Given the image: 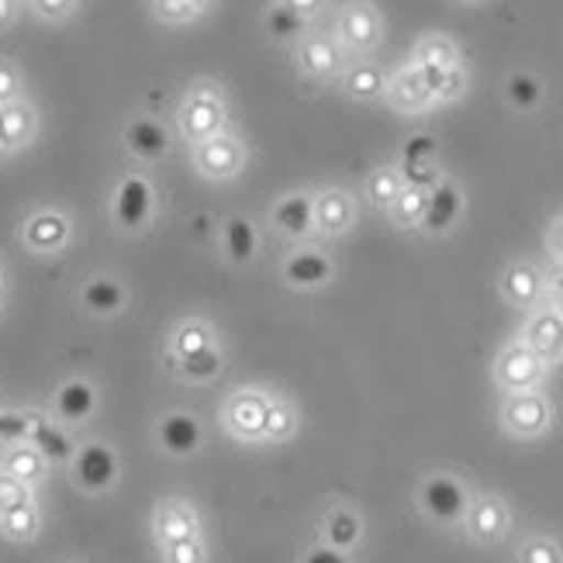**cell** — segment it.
<instances>
[{
  "label": "cell",
  "instance_id": "1",
  "mask_svg": "<svg viewBox=\"0 0 563 563\" xmlns=\"http://www.w3.org/2000/svg\"><path fill=\"white\" fill-rule=\"evenodd\" d=\"M229 125V104H225V93L218 84L211 80H198L190 84L180 97V108H177V129L184 135V142L190 145H201L211 135L225 132Z\"/></svg>",
  "mask_w": 563,
  "mask_h": 563
},
{
  "label": "cell",
  "instance_id": "2",
  "mask_svg": "<svg viewBox=\"0 0 563 563\" xmlns=\"http://www.w3.org/2000/svg\"><path fill=\"white\" fill-rule=\"evenodd\" d=\"M246 166V142L232 132H218L208 142L194 145V169L214 184L235 180Z\"/></svg>",
  "mask_w": 563,
  "mask_h": 563
},
{
  "label": "cell",
  "instance_id": "3",
  "mask_svg": "<svg viewBox=\"0 0 563 563\" xmlns=\"http://www.w3.org/2000/svg\"><path fill=\"white\" fill-rule=\"evenodd\" d=\"M547 377V363L536 356L522 339L508 342V346L495 356V384L505 395H522V390H536Z\"/></svg>",
  "mask_w": 563,
  "mask_h": 563
},
{
  "label": "cell",
  "instance_id": "4",
  "mask_svg": "<svg viewBox=\"0 0 563 563\" xmlns=\"http://www.w3.org/2000/svg\"><path fill=\"white\" fill-rule=\"evenodd\" d=\"M111 214H114V225L121 232H145L153 225V214H156V190L153 184L132 174L118 184L114 198H111Z\"/></svg>",
  "mask_w": 563,
  "mask_h": 563
},
{
  "label": "cell",
  "instance_id": "5",
  "mask_svg": "<svg viewBox=\"0 0 563 563\" xmlns=\"http://www.w3.org/2000/svg\"><path fill=\"white\" fill-rule=\"evenodd\" d=\"M419 505L432 522L456 526V522H463V516H467L471 495L453 474H429L419 487Z\"/></svg>",
  "mask_w": 563,
  "mask_h": 563
},
{
  "label": "cell",
  "instance_id": "6",
  "mask_svg": "<svg viewBox=\"0 0 563 563\" xmlns=\"http://www.w3.org/2000/svg\"><path fill=\"white\" fill-rule=\"evenodd\" d=\"M266 401L271 395L256 387H239L222 405V426L232 439L242 443H260L263 439V422H266Z\"/></svg>",
  "mask_w": 563,
  "mask_h": 563
},
{
  "label": "cell",
  "instance_id": "7",
  "mask_svg": "<svg viewBox=\"0 0 563 563\" xmlns=\"http://www.w3.org/2000/svg\"><path fill=\"white\" fill-rule=\"evenodd\" d=\"M550 422H553V405L547 401V395H540V387L522 390V395H508L501 405V426L516 439L543 435Z\"/></svg>",
  "mask_w": 563,
  "mask_h": 563
},
{
  "label": "cell",
  "instance_id": "8",
  "mask_svg": "<svg viewBox=\"0 0 563 563\" xmlns=\"http://www.w3.org/2000/svg\"><path fill=\"white\" fill-rule=\"evenodd\" d=\"M294 63L311 80H332L346 69V48L339 45V38L332 35H311L305 32L298 42H294Z\"/></svg>",
  "mask_w": 563,
  "mask_h": 563
},
{
  "label": "cell",
  "instance_id": "9",
  "mask_svg": "<svg viewBox=\"0 0 563 563\" xmlns=\"http://www.w3.org/2000/svg\"><path fill=\"white\" fill-rule=\"evenodd\" d=\"M73 481L87 495H104L118 484V456L104 443H87L73 453Z\"/></svg>",
  "mask_w": 563,
  "mask_h": 563
},
{
  "label": "cell",
  "instance_id": "10",
  "mask_svg": "<svg viewBox=\"0 0 563 563\" xmlns=\"http://www.w3.org/2000/svg\"><path fill=\"white\" fill-rule=\"evenodd\" d=\"M335 35H339V45L350 48V53H371L380 42V14L374 4H366V0H353L339 11V21H335Z\"/></svg>",
  "mask_w": 563,
  "mask_h": 563
},
{
  "label": "cell",
  "instance_id": "11",
  "mask_svg": "<svg viewBox=\"0 0 563 563\" xmlns=\"http://www.w3.org/2000/svg\"><path fill=\"white\" fill-rule=\"evenodd\" d=\"M73 235L69 218L56 208H42L35 211L21 229V242L38 256H56L59 250H66V242Z\"/></svg>",
  "mask_w": 563,
  "mask_h": 563
},
{
  "label": "cell",
  "instance_id": "12",
  "mask_svg": "<svg viewBox=\"0 0 563 563\" xmlns=\"http://www.w3.org/2000/svg\"><path fill=\"white\" fill-rule=\"evenodd\" d=\"M522 342L547 366L563 360V314L553 308H532V314L522 325Z\"/></svg>",
  "mask_w": 563,
  "mask_h": 563
},
{
  "label": "cell",
  "instance_id": "13",
  "mask_svg": "<svg viewBox=\"0 0 563 563\" xmlns=\"http://www.w3.org/2000/svg\"><path fill=\"white\" fill-rule=\"evenodd\" d=\"M463 526H467V536L477 547H495L505 540L508 532V505L495 495L474 498L467 505V516H463Z\"/></svg>",
  "mask_w": 563,
  "mask_h": 563
},
{
  "label": "cell",
  "instance_id": "14",
  "mask_svg": "<svg viewBox=\"0 0 563 563\" xmlns=\"http://www.w3.org/2000/svg\"><path fill=\"white\" fill-rule=\"evenodd\" d=\"M384 97H387V104L395 111H401V114H422V111L432 108V90H429V84L422 77V69L415 63L401 66L395 77L387 80Z\"/></svg>",
  "mask_w": 563,
  "mask_h": 563
},
{
  "label": "cell",
  "instance_id": "15",
  "mask_svg": "<svg viewBox=\"0 0 563 563\" xmlns=\"http://www.w3.org/2000/svg\"><path fill=\"white\" fill-rule=\"evenodd\" d=\"M332 277H335L332 260L314 246H301L284 260V280L294 290H318V287H325Z\"/></svg>",
  "mask_w": 563,
  "mask_h": 563
},
{
  "label": "cell",
  "instance_id": "16",
  "mask_svg": "<svg viewBox=\"0 0 563 563\" xmlns=\"http://www.w3.org/2000/svg\"><path fill=\"white\" fill-rule=\"evenodd\" d=\"M38 132V114L35 108L18 97L11 104H0V159L21 153Z\"/></svg>",
  "mask_w": 563,
  "mask_h": 563
},
{
  "label": "cell",
  "instance_id": "17",
  "mask_svg": "<svg viewBox=\"0 0 563 563\" xmlns=\"http://www.w3.org/2000/svg\"><path fill=\"white\" fill-rule=\"evenodd\" d=\"M271 225L284 239H298V242L308 239L314 232V194L305 190L284 194L271 211Z\"/></svg>",
  "mask_w": 563,
  "mask_h": 563
},
{
  "label": "cell",
  "instance_id": "18",
  "mask_svg": "<svg viewBox=\"0 0 563 563\" xmlns=\"http://www.w3.org/2000/svg\"><path fill=\"white\" fill-rule=\"evenodd\" d=\"M356 222V201L346 190L325 187L314 194V232H322L329 239L346 235Z\"/></svg>",
  "mask_w": 563,
  "mask_h": 563
},
{
  "label": "cell",
  "instance_id": "19",
  "mask_svg": "<svg viewBox=\"0 0 563 563\" xmlns=\"http://www.w3.org/2000/svg\"><path fill=\"white\" fill-rule=\"evenodd\" d=\"M121 142L142 163H159L169 156V132L159 118H145V114L132 118L125 132H121Z\"/></svg>",
  "mask_w": 563,
  "mask_h": 563
},
{
  "label": "cell",
  "instance_id": "20",
  "mask_svg": "<svg viewBox=\"0 0 563 563\" xmlns=\"http://www.w3.org/2000/svg\"><path fill=\"white\" fill-rule=\"evenodd\" d=\"M501 294L508 305H516L522 311L540 308L543 294H547V277L540 274V266H532L526 260L511 263L508 271L501 274Z\"/></svg>",
  "mask_w": 563,
  "mask_h": 563
},
{
  "label": "cell",
  "instance_id": "21",
  "mask_svg": "<svg viewBox=\"0 0 563 563\" xmlns=\"http://www.w3.org/2000/svg\"><path fill=\"white\" fill-rule=\"evenodd\" d=\"M156 443L166 456H194L201 446V422L190 411H169L156 426Z\"/></svg>",
  "mask_w": 563,
  "mask_h": 563
},
{
  "label": "cell",
  "instance_id": "22",
  "mask_svg": "<svg viewBox=\"0 0 563 563\" xmlns=\"http://www.w3.org/2000/svg\"><path fill=\"white\" fill-rule=\"evenodd\" d=\"M463 214V194L453 180H439L432 190H429V205H426V214H422V232L429 235H443L450 232Z\"/></svg>",
  "mask_w": 563,
  "mask_h": 563
},
{
  "label": "cell",
  "instance_id": "23",
  "mask_svg": "<svg viewBox=\"0 0 563 563\" xmlns=\"http://www.w3.org/2000/svg\"><path fill=\"white\" fill-rule=\"evenodd\" d=\"M153 532L159 547L163 543H180V540H190V536L201 532V522H198V511H194L187 501L180 498H166L156 505V516H153Z\"/></svg>",
  "mask_w": 563,
  "mask_h": 563
},
{
  "label": "cell",
  "instance_id": "24",
  "mask_svg": "<svg viewBox=\"0 0 563 563\" xmlns=\"http://www.w3.org/2000/svg\"><path fill=\"white\" fill-rule=\"evenodd\" d=\"M97 411V390L93 384L73 377L56 390V415L69 426H84L90 415Z\"/></svg>",
  "mask_w": 563,
  "mask_h": 563
},
{
  "label": "cell",
  "instance_id": "25",
  "mask_svg": "<svg viewBox=\"0 0 563 563\" xmlns=\"http://www.w3.org/2000/svg\"><path fill=\"white\" fill-rule=\"evenodd\" d=\"M222 250L229 256L232 266H250L260 253V232L250 218L232 214L229 222L222 225Z\"/></svg>",
  "mask_w": 563,
  "mask_h": 563
},
{
  "label": "cell",
  "instance_id": "26",
  "mask_svg": "<svg viewBox=\"0 0 563 563\" xmlns=\"http://www.w3.org/2000/svg\"><path fill=\"white\" fill-rule=\"evenodd\" d=\"M80 301H84V308H87L90 314H97V318H114V314L125 311V305H129V290L121 287L118 280H111V277H93V280L84 284Z\"/></svg>",
  "mask_w": 563,
  "mask_h": 563
},
{
  "label": "cell",
  "instance_id": "27",
  "mask_svg": "<svg viewBox=\"0 0 563 563\" xmlns=\"http://www.w3.org/2000/svg\"><path fill=\"white\" fill-rule=\"evenodd\" d=\"M166 363H169V371H174L177 377H184L190 384H208V380H214L218 374H222L225 356H222V350H218V342H214V346L194 353V356H180V360L166 353Z\"/></svg>",
  "mask_w": 563,
  "mask_h": 563
},
{
  "label": "cell",
  "instance_id": "28",
  "mask_svg": "<svg viewBox=\"0 0 563 563\" xmlns=\"http://www.w3.org/2000/svg\"><path fill=\"white\" fill-rule=\"evenodd\" d=\"M360 540H363V522H360V516H356L353 508L339 505V508H332L329 516L322 519V543H329V547H335L342 553H350Z\"/></svg>",
  "mask_w": 563,
  "mask_h": 563
},
{
  "label": "cell",
  "instance_id": "29",
  "mask_svg": "<svg viewBox=\"0 0 563 563\" xmlns=\"http://www.w3.org/2000/svg\"><path fill=\"white\" fill-rule=\"evenodd\" d=\"M342 90L353 101H377L387 90V73L374 63H353L350 69H342Z\"/></svg>",
  "mask_w": 563,
  "mask_h": 563
},
{
  "label": "cell",
  "instance_id": "30",
  "mask_svg": "<svg viewBox=\"0 0 563 563\" xmlns=\"http://www.w3.org/2000/svg\"><path fill=\"white\" fill-rule=\"evenodd\" d=\"M29 443L45 456V463H66V460H73V453H77V450H73V439L59 426L45 422V419H35V415H32Z\"/></svg>",
  "mask_w": 563,
  "mask_h": 563
},
{
  "label": "cell",
  "instance_id": "31",
  "mask_svg": "<svg viewBox=\"0 0 563 563\" xmlns=\"http://www.w3.org/2000/svg\"><path fill=\"white\" fill-rule=\"evenodd\" d=\"M45 467H48L45 456L32 443H14L4 453V474L18 477L21 484H29V487L45 477Z\"/></svg>",
  "mask_w": 563,
  "mask_h": 563
},
{
  "label": "cell",
  "instance_id": "32",
  "mask_svg": "<svg viewBox=\"0 0 563 563\" xmlns=\"http://www.w3.org/2000/svg\"><path fill=\"white\" fill-rule=\"evenodd\" d=\"M419 69L432 90V104H453L467 93V73H463V66H450V69L419 66Z\"/></svg>",
  "mask_w": 563,
  "mask_h": 563
},
{
  "label": "cell",
  "instance_id": "33",
  "mask_svg": "<svg viewBox=\"0 0 563 563\" xmlns=\"http://www.w3.org/2000/svg\"><path fill=\"white\" fill-rule=\"evenodd\" d=\"M214 346V329L208 322H201V318H187V322H180L174 329V335H169V356H194Z\"/></svg>",
  "mask_w": 563,
  "mask_h": 563
},
{
  "label": "cell",
  "instance_id": "34",
  "mask_svg": "<svg viewBox=\"0 0 563 563\" xmlns=\"http://www.w3.org/2000/svg\"><path fill=\"white\" fill-rule=\"evenodd\" d=\"M411 63L432 66V69H450V66H460V48L450 35H426V38H419V45H415Z\"/></svg>",
  "mask_w": 563,
  "mask_h": 563
},
{
  "label": "cell",
  "instance_id": "35",
  "mask_svg": "<svg viewBox=\"0 0 563 563\" xmlns=\"http://www.w3.org/2000/svg\"><path fill=\"white\" fill-rule=\"evenodd\" d=\"M426 205H429V190L401 187L398 198L390 201L387 214H390V222H395L398 229H419L422 225V214H426Z\"/></svg>",
  "mask_w": 563,
  "mask_h": 563
},
{
  "label": "cell",
  "instance_id": "36",
  "mask_svg": "<svg viewBox=\"0 0 563 563\" xmlns=\"http://www.w3.org/2000/svg\"><path fill=\"white\" fill-rule=\"evenodd\" d=\"M218 0H153V14L163 24H194L214 11Z\"/></svg>",
  "mask_w": 563,
  "mask_h": 563
},
{
  "label": "cell",
  "instance_id": "37",
  "mask_svg": "<svg viewBox=\"0 0 563 563\" xmlns=\"http://www.w3.org/2000/svg\"><path fill=\"white\" fill-rule=\"evenodd\" d=\"M294 432H298V411H294L290 401L271 395V401H266L263 439H271V443H284V439H290Z\"/></svg>",
  "mask_w": 563,
  "mask_h": 563
},
{
  "label": "cell",
  "instance_id": "38",
  "mask_svg": "<svg viewBox=\"0 0 563 563\" xmlns=\"http://www.w3.org/2000/svg\"><path fill=\"white\" fill-rule=\"evenodd\" d=\"M38 526H42V519H38L35 501H24V505H18V508H11V511H4V516H0V532H4L8 540H14V543L35 540Z\"/></svg>",
  "mask_w": 563,
  "mask_h": 563
},
{
  "label": "cell",
  "instance_id": "39",
  "mask_svg": "<svg viewBox=\"0 0 563 563\" xmlns=\"http://www.w3.org/2000/svg\"><path fill=\"white\" fill-rule=\"evenodd\" d=\"M401 174H398V166H380L374 169L371 177H366L363 190H366V201H371L374 208H390V201L401 194Z\"/></svg>",
  "mask_w": 563,
  "mask_h": 563
},
{
  "label": "cell",
  "instance_id": "40",
  "mask_svg": "<svg viewBox=\"0 0 563 563\" xmlns=\"http://www.w3.org/2000/svg\"><path fill=\"white\" fill-rule=\"evenodd\" d=\"M505 97L511 108L519 111H532L536 104L543 101V84L532 77V73H511V77L505 80Z\"/></svg>",
  "mask_w": 563,
  "mask_h": 563
},
{
  "label": "cell",
  "instance_id": "41",
  "mask_svg": "<svg viewBox=\"0 0 563 563\" xmlns=\"http://www.w3.org/2000/svg\"><path fill=\"white\" fill-rule=\"evenodd\" d=\"M266 32H271L277 42H298L308 32V21L298 18L284 4H274L271 11H266Z\"/></svg>",
  "mask_w": 563,
  "mask_h": 563
},
{
  "label": "cell",
  "instance_id": "42",
  "mask_svg": "<svg viewBox=\"0 0 563 563\" xmlns=\"http://www.w3.org/2000/svg\"><path fill=\"white\" fill-rule=\"evenodd\" d=\"M519 563H563V550L550 536H529L519 547Z\"/></svg>",
  "mask_w": 563,
  "mask_h": 563
},
{
  "label": "cell",
  "instance_id": "43",
  "mask_svg": "<svg viewBox=\"0 0 563 563\" xmlns=\"http://www.w3.org/2000/svg\"><path fill=\"white\" fill-rule=\"evenodd\" d=\"M398 174H401L405 187H419V190H432L439 180H443V169L435 166V159L432 163H405L401 159Z\"/></svg>",
  "mask_w": 563,
  "mask_h": 563
},
{
  "label": "cell",
  "instance_id": "44",
  "mask_svg": "<svg viewBox=\"0 0 563 563\" xmlns=\"http://www.w3.org/2000/svg\"><path fill=\"white\" fill-rule=\"evenodd\" d=\"M163 560L166 563H208V550L201 543V536H190L180 543H163Z\"/></svg>",
  "mask_w": 563,
  "mask_h": 563
},
{
  "label": "cell",
  "instance_id": "45",
  "mask_svg": "<svg viewBox=\"0 0 563 563\" xmlns=\"http://www.w3.org/2000/svg\"><path fill=\"white\" fill-rule=\"evenodd\" d=\"M24 501H32V487L0 471V516L11 511V508H18V505H24Z\"/></svg>",
  "mask_w": 563,
  "mask_h": 563
},
{
  "label": "cell",
  "instance_id": "46",
  "mask_svg": "<svg viewBox=\"0 0 563 563\" xmlns=\"http://www.w3.org/2000/svg\"><path fill=\"white\" fill-rule=\"evenodd\" d=\"M29 432H32V415H14V411H0V439L8 446L14 443H29Z\"/></svg>",
  "mask_w": 563,
  "mask_h": 563
},
{
  "label": "cell",
  "instance_id": "47",
  "mask_svg": "<svg viewBox=\"0 0 563 563\" xmlns=\"http://www.w3.org/2000/svg\"><path fill=\"white\" fill-rule=\"evenodd\" d=\"M29 4H32V11H35L42 21L59 24V21H66V18L77 14L80 0H29Z\"/></svg>",
  "mask_w": 563,
  "mask_h": 563
},
{
  "label": "cell",
  "instance_id": "48",
  "mask_svg": "<svg viewBox=\"0 0 563 563\" xmlns=\"http://www.w3.org/2000/svg\"><path fill=\"white\" fill-rule=\"evenodd\" d=\"M435 139L432 135H426V132H415L408 142H405V153H401V159L405 163H432L435 159Z\"/></svg>",
  "mask_w": 563,
  "mask_h": 563
},
{
  "label": "cell",
  "instance_id": "49",
  "mask_svg": "<svg viewBox=\"0 0 563 563\" xmlns=\"http://www.w3.org/2000/svg\"><path fill=\"white\" fill-rule=\"evenodd\" d=\"M21 97V69L8 59H0V104H11Z\"/></svg>",
  "mask_w": 563,
  "mask_h": 563
},
{
  "label": "cell",
  "instance_id": "50",
  "mask_svg": "<svg viewBox=\"0 0 563 563\" xmlns=\"http://www.w3.org/2000/svg\"><path fill=\"white\" fill-rule=\"evenodd\" d=\"M305 563H350V556L335 547H329V543H318L305 553Z\"/></svg>",
  "mask_w": 563,
  "mask_h": 563
},
{
  "label": "cell",
  "instance_id": "51",
  "mask_svg": "<svg viewBox=\"0 0 563 563\" xmlns=\"http://www.w3.org/2000/svg\"><path fill=\"white\" fill-rule=\"evenodd\" d=\"M277 4H284V8H290L298 18H305V21H314L318 14L325 11V0H277Z\"/></svg>",
  "mask_w": 563,
  "mask_h": 563
},
{
  "label": "cell",
  "instance_id": "52",
  "mask_svg": "<svg viewBox=\"0 0 563 563\" xmlns=\"http://www.w3.org/2000/svg\"><path fill=\"white\" fill-rule=\"evenodd\" d=\"M547 298H550V308L563 314V263L547 277Z\"/></svg>",
  "mask_w": 563,
  "mask_h": 563
},
{
  "label": "cell",
  "instance_id": "53",
  "mask_svg": "<svg viewBox=\"0 0 563 563\" xmlns=\"http://www.w3.org/2000/svg\"><path fill=\"white\" fill-rule=\"evenodd\" d=\"M547 250H550L553 260L563 263V218H556V222L550 225V232H547Z\"/></svg>",
  "mask_w": 563,
  "mask_h": 563
},
{
  "label": "cell",
  "instance_id": "54",
  "mask_svg": "<svg viewBox=\"0 0 563 563\" xmlns=\"http://www.w3.org/2000/svg\"><path fill=\"white\" fill-rule=\"evenodd\" d=\"M18 11H21V0H0V32L11 29Z\"/></svg>",
  "mask_w": 563,
  "mask_h": 563
},
{
  "label": "cell",
  "instance_id": "55",
  "mask_svg": "<svg viewBox=\"0 0 563 563\" xmlns=\"http://www.w3.org/2000/svg\"><path fill=\"white\" fill-rule=\"evenodd\" d=\"M0 284H4V271H0Z\"/></svg>",
  "mask_w": 563,
  "mask_h": 563
}]
</instances>
